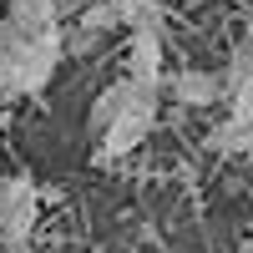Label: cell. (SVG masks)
<instances>
[{
	"label": "cell",
	"instance_id": "1",
	"mask_svg": "<svg viewBox=\"0 0 253 253\" xmlns=\"http://www.w3.org/2000/svg\"><path fill=\"white\" fill-rule=\"evenodd\" d=\"M61 26L41 36H20L0 15V91L5 96H41L61 66Z\"/></svg>",
	"mask_w": 253,
	"mask_h": 253
},
{
	"label": "cell",
	"instance_id": "2",
	"mask_svg": "<svg viewBox=\"0 0 253 253\" xmlns=\"http://www.w3.org/2000/svg\"><path fill=\"white\" fill-rule=\"evenodd\" d=\"M132 86H137V81H132ZM157 101H162L157 86H137V91H132L126 112H122V117L107 126V132L96 137V142H101V147H96V162H101V167H112L117 157L137 152V147L152 137V126H157Z\"/></svg>",
	"mask_w": 253,
	"mask_h": 253
},
{
	"label": "cell",
	"instance_id": "3",
	"mask_svg": "<svg viewBox=\"0 0 253 253\" xmlns=\"http://www.w3.org/2000/svg\"><path fill=\"white\" fill-rule=\"evenodd\" d=\"M36 218H41V187L31 177H10L5 203H0V243L10 253H26V243L36 233Z\"/></svg>",
	"mask_w": 253,
	"mask_h": 253
},
{
	"label": "cell",
	"instance_id": "4",
	"mask_svg": "<svg viewBox=\"0 0 253 253\" xmlns=\"http://www.w3.org/2000/svg\"><path fill=\"white\" fill-rule=\"evenodd\" d=\"M167 46H162V31H132L126 41V81H137V86H157L167 81Z\"/></svg>",
	"mask_w": 253,
	"mask_h": 253
},
{
	"label": "cell",
	"instance_id": "5",
	"mask_svg": "<svg viewBox=\"0 0 253 253\" xmlns=\"http://www.w3.org/2000/svg\"><path fill=\"white\" fill-rule=\"evenodd\" d=\"M162 86L172 91V101H182V107H218V101H223V71L187 66L172 81H162Z\"/></svg>",
	"mask_w": 253,
	"mask_h": 253
},
{
	"label": "cell",
	"instance_id": "6",
	"mask_svg": "<svg viewBox=\"0 0 253 253\" xmlns=\"http://www.w3.org/2000/svg\"><path fill=\"white\" fill-rule=\"evenodd\" d=\"M5 20L20 36H41L61 26V5L56 0H5Z\"/></svg>",
	"mask_w": 253,
	"mask_h": 253
},
{
	"label": "cell",
	"instance_id": "7",
	"mask_svg": "<svg viewBox=\"0 0 253 253\" xmlns=\"http://www.w3.org/2000/svg\"><path fill=\"white\" fill-rule=\"evenodd\" d=\"M132 91H137V86H132L126 76H122V81H112V86H101V91H96V101H91V112H86V132H91V137H101V132H107V126L126 112Z\"/></svg>",
	"mask_w": 253,
	"mask_h": 253
},
{
	"label": "cell",
	"instance_id": "8",
	"mask_svg": "<svg viewBox=\"0 0 253 253\" xmlns=\"http://www.w3.org/2000/svg\"><path fill=\"white\" fill-rule=\"evenodd\" d=\"M208 152L218 157H253V122H218L213 132H208Z\"/></svg>",
	"mask_w": 253,
	"mask_h": 253
},
{
	"label": "cell",
	"instance_id": "9",
	"mask_svg": "<svg viewBox=\"0 0 253 253\" xmlns=\"http://www.w3.org/2000/svg\"><path fill=\"white\" fill-rule=\"evenodd\" d=\"M117 20H122V31H162L167 5L162 0H117Z\"/></svg>",
	"mask_w": 253,
	"mask_h": 253
},
{
	"label": "cell",
	"instance_id": "10",
	"mask_svg": "<svg viewBox=\"0 0 253 253\" xmlns=\"http://www.w3.org/2000/svg\"><path fill=\"white\" fill-rule=\"evenodd\" d=\"M223 101H228V122H253V76L233 81L223 91Z\"/></svg>",
	"mask_w": 253,
	"mask_h": 253
},
{
	"label": "cell",
	"instance_id": "11",
	"mask_svg": "<svg viewBox=\"0 0 253 253\" xmlns=\"http://www.w3.org/2000/svg\"><path fill=\"white\" fill-rule=\"evenodd\" d=\"M243 41H253V10L243 15Z\"/></svg>",
	"mask_w": 253,
	"mask_h": 253
},
{
	"label": "cell",
	"instance_id": "12",
	"mask_svg": "<svg viewBox=\"0 0 253 253\" xmlns=\"http://www.w3.org/2000/svg\"><path fill=\"white\" fill-rule=\"evenodd\" d=\"M238 253H253V238H243V243H238Z\"/></svg>",
	"mask_w": 253,
	"mask_h": 253
},
{
	"label": "cell",
	"instance_id": "13",
	"mask_svg": "<svg viewBox=\"0 0 253 253\" xmlns=\"http://www.w3.org/2000/svg\"><path fill=\"white\" fill-rule=\"evenodd\" d=\"M5 187H10V177H0V203H5Z\"/></svg>",
	"mask_w": 253,
	"mask_h": 253
}]
</instances>
